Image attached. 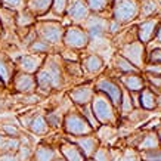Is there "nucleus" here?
I'll list each match as a JSON object with an SVG mask.
<instances>
[{
	"mask_svg": "<svg viewBox=\"0 0 161 161\" xmlns=\"http://www.w3.org/2000/svg\"><path fill=\"white\" fill-rule=\"evenodd\" d=\"M37 89L42 95H49L52 90H59L64 86L62 61L58 56H49L36 73Z\"/></svg>",
	"mask_w": 161,
	"mask_h": 161,
	"instance_id": "nucleus-1",
	"label": "nucleus"
},
{
	"mask_svg": "<svg viewBox=\"0 0 161 161\" xmlns=\"http://www.w3.org/2000/svg\"><path fill=\"white\" fill-rule=\"evenodd\" d=\"M92 111L95 114L96 120L99 121V124H107V126H115L118 121L117 115V108L112 105V102L109 101L108 96H105L101 92H95L92 102H90Z\"/></svg>",
	"mask_w": 161,
	"mask_h": 161,
	"instance_id": "nucleus-2",
	"label": "nucleus"
},
{
	"mask_svg": "<svg viewBox=\"0 0 161 161\" xmlns=\"http://www.w3.org/2000/svg\"><path fill=\"white\" fill-rule=\"evenodd\" d=\"M62 126L65 133L73 137L86 136V135H92L95 132L93 127L89 124V121L84 118V115L78 109H69L64 115Z\"/></svg>",
	"mask_w": 161,
	"mask_h": 161,
	"instance_id": "nucleus-3",
	"label": "nucleus"
},
{
	"mask_svg": "<svg viewBox=\"0 0 161 161\" xmlns=\"http://www.w3.org/2000/svg\"><path fill=\"white\" fill-rule=\"evenodd\" d=\"M139 15V3L136 0H114L112 2V19L118 24H127Z\"/></svg>",
	"mask_w": 161,
	"mask_h": 161,
	"instance_id": "nucleus-4",
	"label": "nucleus"
},
{
	"mask_svg": "<svg viewBox=\"0 0 161 161\" xmlns=\"http://www.w3.org/2000/svg\"><path fill=\"white\" fill-rule=\"evenodd\" d=\"M36 31L39 39L44 40L46 43H49L52 47L56 44L62 43L64 39V28L62 25L56 21H43L39 25H36Z\"/></svg>",
	"mask_w": 161,
	"mask_h": 161,
	"instance_id": "nucleus-5",
	"label": "nucleus"
},
{
	"mask_svg": "<svg viewBox=\"0 0 161 161\" xmlns=\"http://www.w3.org/2000/svg\"><path fill=\"white\" fill-rule=\"evenodd\" d=\"M62 43L65 47L71 50L84 49L89 46V34L87 31L78 25H71L64 31Z\"/></svg>",
	"mask_w": 161,
	"mask_h": 161,
	"instance_id": "nucleus-6",
	"label": "nucleus"
},
{
	"mask_svg": "<svg viewBox=\"0 0 161 161\" xmlns=\"http://www.w3.org/2000/svg\"><path fill=\"white\" fill-rule=\"evenodd\" d=\"M108 22L102 16H87L86 19V31L89 34V44L101 43L108 34Z\"/></svg>",
	"mask_w": 161,
	"mask_h": 161,
	"instance_id": "nucleus-7",
	"label": "nucleus"
},
{
	"mask_svg": "<svg viewBox=\"0 0 161 161\" xmlns=\"http://www.w3.org/2000/svg\"><path fill=\"white\" fill-rule=\"evenodd\" d=\"M95 90L96 92L103 93L105 96L109 98L112 105L115 108H120L121 103V96H123V89L120 87V84H117L112 78L109 77H101L95 84Z\"/></svg>",
	"mask_w": 161,
	"mask_h": 161,
	"instance_id": "nucleus-8",
	"label": "nucleus"
},
{
	"mask_svg": "<svg viewBox=\"0 0 161 161\" xmlns=\"http://www.w3.org/2000/svg\"><path fill=\"white\" fill-rule=\"evenodd\" d=\"M120 55L124 56L127 61L141 68L143 62H145V46L143 43H141L139 40L137 42H132V43H127V44H123L120 47Z\"/></svg>",
	"mask_w": 161,
	"mask_h": 161,
	"instance_id": "nucleus-9",
	"label": "nucleus"
},
{
	"mask_svg": "<svg viewBox=\"0 0 161 161\" xmlns=\"http://www.w3.org/2000/svg\"><path fill=\"white\" fill-rule=\"evenodd\" d=\"M95 86L90 83L87 84H80L77 87L71 89L68 92V96L71 99V102L75 103L77 107H84L92 102L93 96H95Z\"/></svg>",
	"mask_w": 161,
	"mask_h": 161,
	"instance_id": "nucleus-10",
	"label": "nucleus"
},
{
	"mask_svg": "<svg viewBox=\"0 0 161 161\" xmlns=\"http://www.w3.org/2000/svg\"><path fill=\"white\" fill-rule=\"evenodd\" d=\"M12 87L16 92L22 93V95H28V93H34V90L37 89V81H36V75L27 73H15L14 80H12Z\"/></svg>",
	"mask_w": 161,
	"mask_h": 161,
	"instance_id": "nucleus-11",
	"label": "nucleus"
},
{
	"mask_svg": "<svg viewBox=\"0 0 161 161\" xmlns=\"http://www.w3.org/2000/svg\"><path fill=\"white\" fill-rule=\"evenodd\" d=\"M44 59H46V55H22L16 59V65L18 68L22 71V73L27 74H34L40 69V67L43 65Z\"/></svg>",
	"mask_w": 161,
	"mask_h": 161,
	"instance_id": "nucleus-12",
	"label": "nucleus"
},
{
	"mask_svg": "<svg viewBox=\"0 0 161 161\" xmlns=\"http://www.w3.org/2000/svg\"><path fill=\"white\" fill-rule=\"evenodd\" d=\"M75 145H77L81 152L84 154L86 158H92L93 154L96 152V149L99 148V139L98 136H95V135H86V136H77V137H73V141Z\"/></svg>",
	"mask_w": 161,
	"mask_h": 161,
	"instance_id": "nucleus-13",
	"label": "nucleus"
},
{
	"mask_svg": "<svg viewBox=\"0 0 161 161\" xmlns=\"http://www.w3.org/2000/svg\"><path fill=\"white\" fill-rule=\"evenodd\" d=\"M59 152L62 154V158L65 161H86L81 149L71 141H62L59 143Z\"/></svg>",
	"mask_w": 161,
	"mask_h": 161,
	"instance_id": "nucleus-14",
	"label": "nucleus"
},
{
	"mask_svg": "<svg viewBox=\"0 0 161 161\" xmlns=\"http://www.w3.org/2000/svg\"><path fill=\"white\" fill-rule=\"evenodd\" d=\"M89 8L84 0H71V3L67 8V15L73 22H80V21L87 19Z\"/></svg>",
	"mask_w": 161,
	"mask_h": 161,
	"instance_id": "nucleus-15",
	"label": "nucleus"
},
{
	"mask_svg": "<svg viewBox=\"0 0 161 161\" xmlns=\"http://www.w3.org/2000/svg\"><path fill=\"white\" fill-rule=\"evenodd\" d=\"M16 73V67L5 53H0V80L3 86H10L14 75Z\"/></svg>",
	"mask_w": 161,
	"mask_h": 161,
	"instance_id": "nucleus-16",
	"label": "nucleus"
},
{
	"mask_svg": "<svg viewBox=\"0 0 161 161\" xmlns=\"http://www.w3.org/2000/svg\"><path fill=\"white\" fill-rule=\"evenodd\" d=\"M157 27H158V21L157 19H147L143 21L139 27H137V40L141 43H148L151 42L154 37H155V33H157Z\"/></svg>",
	"mask_w": 161,
	"mask_h": 161,
	"instance_id": "nucleus-17",
	"label": "nucleus"
},
{
	"mask_svg": "<svg viewBox=\"0 0 161 161\" xmlns=\"http://www.w3.org/2000/svg\"><path fill=\"white\" fill-rule=\"evenodd\" d=\"M120 81L129 92H141L145 89V80L142 78L139 73H130V74H121Z\"/></svg>",
	"mask_w": 161,
	"mask_h": 161,
	"instance_id": "nucleus-18",
	"label": "nucleus"
},
{
	"mask_svg": "<svg viewBox=\"0 0 161 161\" xmlns=\"http://www.w3.org/2000/svg\"><path fill=\"white\" fill-rule=\"evenodd\" d=\"M81 68L87 74H99L103 69V59L98 53H89L81 59Z\"/></svg>",
	"mask_w": 161,
	"mask_h": 161,
	"instance_id": "nucleus-19",
	"label": "nucleus"
},
{
	"mask_svg": "<svg viewBox=\"0 0 161 161\" xmlns=\"http://www.w3.org/2000/svg\"><path fill=\"white\" fill-rule=\"evenodd\" d=\"M33 161H55L56 160V149L47 143H42L33 151Z\"/></svg>",
	"mask_w": 161,
	"mask_h": 161,
	"instance_id": "nucleus-20",
	"label": "nucleus"
},
{
	"mask_svg": "<svg viewBox=\"0 0 161 161\" xmlns=\"http://www.w3.org/2000/svg\"><path fill=\"white\" fill-rule=\"evenodd\" d=\"M161 142H160V137L157 135L155 132H147L143 133L139 145H137V149L139 151H149V149H155V148H160Z\"/></svg>",
	"mask_w": 161,
	"mask_h": 161,
	"instance_id": "nucleus-21",
	"label": "nucleus"
},
{
	"mask_svg": "<svg viewBox=\"0 0 161 161\" xmlns=\"http://www.w3.org/2000/svg\"><path fill=\"white\" fill-rule=\"evenodd\" d=\"M28 130L31 133H34V135H46L50 130V127L43 114H34V117H33V120H31L28 126Z\"/></svg>",
	"mask_w": 161,
	"mask_h": 161,
	"instance_id": "nucleus-22",
	"label": "nucleus"
},
{
	"mask_svg": "<svg viewBox=\"0 0 161 161\" xmlns=\"http://www.w3.org/2000/svg\"><path fill=\"white\" fill-rule=\"evenodd\" d=\"M161 12V5L158 0H142L139 6V15L142 18H149Z\"/></svg>",
	"mask_w": 161,
	"mask_h": 161,
	"instance_id": "nucleus-23",
	"label": "nucleus"
},
{
	"mask_svg": "<svg viewBox=\"0 0 161 161\" xmlns=\"http://www.w3.org/2000/svg\"><path fill=\"white\" fill-rule=\"evenodd\" d=\"M112 65H114V68L120 71L123 74H130V73H139V68L135 67L130 61H127L124 56H121L120 53H117L112 59Z\"/></svg>",
	"mask_w": 161,
	"mask_h": 161,
	"instance_id": "nucleus-24",
	"label": "nucleus"
},
{
	"mask_svg": "<svg viewBox=\"0 0 161 161\" xmlns=\"http://www.w3.org/2000/svg\"><path fill=\"white\" fill-rule=\"evenodd\" d=\"M141 107L143 109H148V111H151V109H154L157 107L155 93L147 87L143 89V90H141Z\"/></svg>",
	"mask_w": 161,
	"mask_h": 161,
	"instance_id": "nucleus-25",
	"label": "nucleus"
},
{
	"mask_svg": "<svg viewBox=\"0 0 161 161\" xmlns=\"http://www.w3.org/2000/svg\"><path fill=\"white\" fill-rule=\"evenodd\" d=\"M52 0H28V10L33 15H43L49 10Z\"/></svg>",
	"mask_w": 161,
	"mask_h": 161,
	"instance_id": "nucleus-26",
	"label": "nucleus"
},
{
	"mask_svg": "<svg viewBox=\"0 0 161 161\" xmlns=\"http://www.w3.org/2000/svg\"><path fill=\"white\" fill-rule=\"evenodd\" d=\"M28 49L36 55H47L52 52V46H50L49 43H46L44 40L37 37V39L28 46Z\"/></svg>",
	"mask_w": 161,
	"mask_h": 161,
	"instance_id": "nucleus-27",
	"label": "nucleus"
},
{
	"mask_svg": "<svg viewBox=\"0 0 161 161\" xmlns=\"http://www.w3.org/2000/svg\"><path fill=\"white\" fill-rule=\"evenodd\" d=\"M84 2H86L89 10L96 12V14H101V12H103L107 8L112 6V2H114V0H84Z\"/></svg>",
	"mask_w": 161,
	"mask_h": 161,
	"instance_id": "nucleus-28",
	"label": "nucleus"
},
{
	"mask_svg": "<svg viewBox=\"0 0 161 161\" xmlns=\"http://www.w3.org/2000/svg\"><path fill=\"white\" fill-rule=\"evenodd\" d=\"M34 15L31 14L28 9H24L21 10L19 14L16 15L15 18V22L18 24V27H30V25L34 24Z\"/></svg>",
	"mask_w": 161,
	"mask_h": 161,
	"instance_id": "nucleus-29",
	"label": "nucleus"
},
{
	"mask_svg": "<svg viewBox=\"0 0 161 161\" xmlns=\"http://www.w3.org/2000/svg\"><path fill=\"white\" fill-rule=\"evenodd\" d=\"M44 117H46V121H47V124H49L50 129H58L59 126H62L64 115L61 114L59 109H55V111L47 112Z\"/></svg>",
	"mask_w": 161,
	"mask_h": 161,
	"instance_id": "nucleus-30",
	"label": "nucleus"
},
{
	"mask_svg": "<svg viewBox=\"0 0 161 161\" xmlns=\"http://www.w3.org/2000/svg\"><path fill=\"white\" fill-rule=\"evenodd\" d=\"M96 136H98L99 142L103 141H111L112 137L115 136V127L114 126H107V124H102V126L99 127L98 130H96Z\"/></svg>",
	"mask_w": 161,
	"mask_h": 161,
	"instance_id": "nucleus-31",
	"label": "nucleus"
},
{
	"mask_svg": "<svg viewBox=\"0 0 161 161\" xmlns=\"http://www.w3.org/2000/svg\"><path fill=\"white\" fill-rule=\"evenodd\" d=\"M78 108H80V112L84 115V118L89 121V124L93 127V130H98L99 127H101V124H99V121L96 120V117H95L90 103H89V105H84V107H78Z\"/></svg>",
	"mask_w": 161,
	"mask_h": 161,
	"instance_id": "nucleus-32",
	"label": "nucleus"
},
{
	"mask_svg": "<svg viewBox=\"0 0 161 161\" xmlns=\"http://www.w3.org/2000/svg\"><path fill=\"white\" fill-rule=\"evenodd\" d=\"M0 132L3 133L6 137H21V130L19 127L14 124V123H3L0 126Z\"/></svg>",
	"mask_w": 161,
	"mask_h": 161,
	"instance_id": "nucleus-33",
	"label": "nucleus"
},
{
	"mask_svg": "<svg viewBox=\"0 0 161 161\" xmlns=\"http://www.w3.org/2000/svg\"><path fill=\"white\" fill-rule=\"evenodd\" d=\"M92 160H95V161H112L111 149L107 147H99L98 149H96V152L93 154Z\"/></svg>",
	"mask_w": 161,
	"mask_h": 161,
	"instance_id": "nucleus-34",
	"label": "nucleus"
},
{
	"mask_svg": "<svg viewBox=\"0 0 161 161\" xmlns=\"http://www.w3.org/2000/svg\"><path fill=\"white\" fill-rule=\"evenodd\" d=\"M120 109H121L123 115H129V114L133 111L132 98H130V95H129V93H126V92H123L121 103H120Z\"/></svg>",
	"mask_w": 161,
	"mask_h": 161,
	"instance_id": "nucleus-35",
	"label": "nucleus"
},
{
	"mask_svg": "<svg viewBox=\"0 0 161 161\" xmlns=\"http://www.w3.org/2000/svg\"><path fill=\"white\" fill-rule=\"evenodd\" d=\"M142 161H161V148L149 149V151H141Z\"/></svg>",
	"mask_w": 161,
	"mask_h": 161,
	"instance_id": "nucleus-36",
	"label": "nucleus"
},
{
	"mask_svg": "<svg viewBox=\"0 0 161 161\" xmlns=\"http://www.w3.org/2000/svg\"><path fill=\"white\" fill-rule=\"evenodd\" d=\"M67 8H68V0H53V3H52V9L56 15L65 14Z\"/></svg>",
	"mask_w": 161,
	"mask_h": 161,
	"instance_id": "nucleus-37",
	"label": "nucleus"
},
{
	"mask_svg": "<svg viewBox=\"0 0 161 161\" xmlns=\"http://www.w3.org/2000/svg\"><path fill=\"white\" fill-rule=\"evenodd\" d=\"M16 154H18L19 161H27V160H30V158L33 157V151H31V148H30L28 145H22V143H21L19 149L16 151Z\"/></svg>",
	"mask_w": 161,
	"mask_h": 161,
	"instance_id": "nucleus-38",
	"label": "nucleus"
},
{
	"mask_svg": "<svg viewBox=\"0 0 161 161\" xmlns=\"http://www.w3.org/2000/svg\"><path fill=\"white\" fill-rule=\"evenodd\" d=\"M148 117V112L147 111H132L129 114V121L130 123H139L142 120H145Z\"/></svg>",
	"mask_w": 161,
	"mask_h": 161,
	"instance_id": "nucleus-39",
	"label": "nucleus"
},
{
	"mask_svg": "<svg viewBox=\"0 0 161 161\" xmlns=\"http://www.w3.org/2000/svg\"><path fill=\"white\" fill-rule=\"evenodd\" d=\"M21 102L28 105V103H37L40 102V95H36V93H28V95H24L21 98Z\"/></svg>",
	"mask_w": 161,
	"mask_h": 161,
	"instance_id": "nucleus-40",
	"label": "nucleus"
},
{
	"mask_svg": "<svg viewBox=\"0 0 161 161\" xmlns=\"http://www.w3.org/2000/svg\"><path fill=\"white\" fill-rule=\"evenodd\" d=\"M5 9H18L22 5V0H0Z\"/></svg>",
	"mask_w": 161,
	"mask_h": 161,
	"instance_id": "nucleus-41",
	"label": "nucleus"
},
{
	"mask_svg": "<svg viewBox=\"0 0 161 161\" xmlns=\"http://www.w3.org/2000/svg\"><path fill=\"white\" fill-rule=\"evenodd\" d=\"M148 62L149 64H161V49H154L148 55Z\"/></svg>",
	"mask_w": 161,
	"mask_h": 161,
	"instance_id": "nucleus-42",
	"label": "nucleus"
},
{
	"mask_svg": "<svg viewBox=\"0 0 161 161\" xmlns=\"http://www.w3.org/2000/svg\"><path fill=\"white\" fill-rule=\"evenodd\" d=\"M0 161H19L16 152H0Z\"/></svg>",
	"mask_w": 161,
	"mask_h": 161,
	"instance_id": "nucleus-43",
	"label": "nucleus"
},
{
	"mask_svg": "<svg viewBox=\"0 0 161 161\" xmlns=\"http://www.w3.org/2000/svg\"><path fill=\"white\" fill-rule=\"evenodd\" d=\"M154 42L161 43V24L157 27V33H155V37H154Z\"/></svg>",
	"mask_w": 161,
	"mask_h": 161,
	"instance_id": "nucleus-44",
	"label": "nucleus"
},
{
	"mask_svg": "<svg viewBox=\"0 0 161 161\" xmlns=\"http://www.w3.org/2000/svg\"><path fill=\"white\" fill-rule=\"evenodd\" d=\"M5 135H3V133L0 132V149H2V145H3V142H5Z\"/></svg>",
	"mask_w": 161,
	"mask_h": 161,
	"instance_id": "nucleus-45",
	"label": "nucleus"
},
{
	"mask_svg": "<svg viewBox=\"0 0 161 161\" xmlns=\"http://www.w3.org/2000/svg\"><path fill=\"white\" fill-rule=\"evenodd\" d=\"M157 105L161 107V96H157Z\"/></svg>",
	"mask_w": 161,
	"mask_h": 161,
	"instance_id": "nucleus-46",
	"label": "nucleus"
},
{
	"mask_svg": "<svg viewBox=\"0 0 161 161\" xmlns=\"http://www.w3.org/2000/svg\"><path fill=\"white\" fill-rule=\"evenodd\" d=\"M123 161H137L136 158H132V157H129V158H124Z\"/></svg>",
	"mask_w": 161,
	"mask_h": 161,
	"instance_id": "nucleus-47",
	"label": "nucleus"
},
{
	"mask_svg": "<svg viewBox=\"0 0 161 161\" xmlns=\"http://www.w3.org/2000/svg\"><path fill=\"white\" fill-rule=\"evenodd\" d=\"M55 161H65V160H64L62 157H56V160H55Z\"/></svg>",
	"mask_w": 161,
	"mask_h": 161,
	"instance_id": "nucleus-48",
	"label": "nucleus"
},
{
	"mask_svg": "<svg viewBox=\"0 0 161 161\" xmlns=\"http://www.w3.org/2000/svg\"><path fill=\"white\" fill-rule=\"evenodd\" d=\"M157 135H158V137H160V142H161V130L158 133H157Z\"/></svg>",
	"mask_w": 161,
	"mask_h": 161,
	"instance_id": "nucleus-49",
	"label": "nucleus"
},
{
	"mask_svg": "<svg viewBox=\"0 0 161 161\" xmlns=\"http://www.w3.org/2000/svg\"><path fill=\"white\" fill-rule=\"evenodd\" d=\"M0 87H3V83H2V80H0Z\"/></svg>",
	"mask_w": 161,
	"mask_h": 161,
	"instance_id": "nucleus-50",
	"label": "nucleus"
},
{
	"mask_svg": "<svg viewBox=\"0 0 161 161\" xmlns=\"http://www.w3.org/2000/svg\"><path fill=\"white\" fill-rule=\"evenodd\" d=\"M86 161H95V160H92V158H89V160H86Z\"/></svg>",
	"mask_w": 161,
	"mask_h": 161,
	"instance_id": "nucleus-51",
	"label": "nucleus"
}]
</instances>
